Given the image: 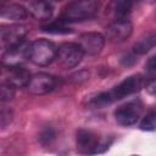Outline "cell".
Masks as SVG:
<instances>
[{
	"label": "cell",
	"mask_w": 156,
	"mask_h": 156,
	"mask_svg": "<svg viewBox=\"0 0 156 156\" xmlns=\"http://www.w3.org/2000/svg\"><path fill=\"white\" fill-rule=\"evenodd\" d=\"M145 84L144 78L140 74H134L124 78L122 82H119L116 87H113L110 90L100 91L98 94L90 95L87 98V106L91 108H101L106 105H110L117 100H121L126 96H129L134 93H138Z\"/></svg>",
	"instance_id": "obj_1"
},
{
	"label": "cell",
	"mask_w": 156,
	"mask_h": 156,
	"mask_svg": "<svg viewBox=\"0 0 156 156\" xmlns=\"http://www.w3.org/2000/svg\"><path fill=\"white\" fill-rule=\"evenodd\" d=\"M99 0H73L69 2L62 13L65 22H77L91 18L99 10Z\"/></svg>",
	"instance_id": "obj_2"
},
{
	"label": "cell",
	"mask_w": 156,
	"mask_h": 156,
	"mask_svg": "<svg viewBox=\"0 0 156 156\" xmlns=\"http://www.w3.org/2000/svg\"><path fill=\"white\" fill-rule=\"evenodd\" d=\"M56 46L48 39H37L29 44L28 60L37 66H48L56 58Z\"/></svg>",
	"instance_id": "obj_3"
},
{
	"label": "cell",
	"mask_w": 156,
	"mask_h": 156,
	"mask_svg": "<svg viewBox=\"0 0 156 156\" xmlns=\"http://www.w3.org/2000/svg\"><path fill=\"white\" fill-rule=\"evenodd\" d=\"M77 149L82 154H100L108 149L112 140L100 139L95 133L88 129L77 130Z\"/></svg>",
	"instance_id": "obj_4"
},
{
	"label": "cell",
	"mask_w": 156,
	"mask_h": 156,
	"mask_svg": "<svg viewBox=\"0 0 156 156\" xmlns=\"http://www.w3.org/2000/svg\"><path fill=\"white\" fill-rule=\"evenodd\" d=\"M83 56L84 52L78 43H63L56 51V58L58 61V65L67 69L78 66Z\"/></svg>",
	"instance_id": "obj_5"
},
{
	"label": "cell",
	"mask_w": 156,
	"mask_h": 156,
	"mask_svg": "<svg viewBox=\"0 0 156 156\" xmlns=\"http://www.w3.org/2000/svg\"><path fill=\"white\" fill-rule=\"evenodd\" d=\"M29 44L26 40L20 41L18 44L10 46L6 49V51L2 54L1 63L9 68L22 66L28 60V52H29Z\"/></svg>",
	"instance_id": "obj_6"
},
{
	"label": "cell",
	"mask_w": 156,
	"mask_h": 156,
	"mask_svg": "<svg viewBox=\"0 0 156 156\" xmlns=\"http://www.w3.org/2000/svg\"><path fill=\"white\" fill-rule=\"evenodd\" d=\"M143 112V104L139 100H134L119 106L115 111V119L118 124L129 127L136 123Z\"/></svg>",
	"instance_id": "obj_7"
},
{
	"label": "cell",
	"mask_w": 156,
	"mask_h": 156,
	"mask_svg": "<svg viewBox=\"0 0 156 156\" xmlns=\"http://www.w3.org/2000/svg\"><path fill=\"white\" fill-rule=\"evenodd\" d=\"M27 29L23 24H1L0 26V49H7L24 40Z\"/></svg>",
	"instance_id": "obj_8"
},
{
	"label": "cell",
	"mask_w": 156,
	"mask_h": 156,
	"mask_svg": "<svg viewBox=\"0 0 156 156\" xmlns=\"http://www.w3.org/2000/svg\"><path fill=\"white\" fill-rule=\"evenodd\" d=\"M56 78L51 74L40 72L30 76V79L27 84V89L33 95H45L55 89L56 87Z\"/></svg>",
	"instance_id": "obj_9"
},
{
	"label": "cell",
	"mask_w": 156,
	"mask_h": 156,
	"mask_svg": "<svg viewBox=\"0 0 156 156\" xmlns=\"http://www.w3.org/2000/svg\"><path fill=\"white\" fill-rule=\"evenodd\" d=\"M78 45L83 50L84 54L89 56H95L101 52L105 45V38L101 33L98 32H88L83 33L78 39Z\"/></svg>",
	"instance_id": "obj_10"
},
{
	"label": "cell",
	"mask_w": 156,
	"mask_h": 156,
	"mask_svg": "<svg viewBox=\"0 0 156 156\" xmlns=\"http://www.w3.org/2000/svg\"><path fill=\"white\" fill-rule=\"evenodd\" d=\"M132 32H133V26L130 21H128L127 18L112 21L106 28V35L113 43L124 41L130 37Z\"/></svg>",
	"instance_id": "obj_11"
},
{
	"label": "cell",
	"mask_w": 156,
	"mask_h": 156,
	"mask_svg": "<svg viewBox=\"0 0 156 156\" xmlns=\"http://www.w3.org/2000/svg\"><path fill=\"white\" fill-rule=\"evenodd\" d=\"M133 0H110L106 6V16L112 20H123L130 13Z\"/></svg>",
	"instance_id": "obj_12"
},
{
	"label": "cell",
	"mask_w": 156,
	"mask_h": 156,
	"mask_svg": "<svg viewBox=\"0 0 156 156\" xmlns=\"http://www.w3.org/2000/svg\"><path fill=\"white\" fill-rule=\"evenodd\" d=\"M28 12L39 21H45L52 16V6L45 0H35L29 4Z\"/></svg>",
	"instance_id": "obj_13"
},
{
	"label": "cell",
	"mask_w": 156,
	"mask_h": 156,
	"mask_svg": "<svg viewBox=\"0 0 156 156\" xmlns=\"http://www.w3.org/2000/svg\"><path fill=\"white\" fill-rule=\"evenodd\" d=\"M29 79H30L29 71H27L22 66L10 68V72L7 74V83L11 84L13 88H23V87H27Z\"/></svg>",
	"instance_id": "obj_14"
},
{
	"label": "cell",
	"mask_w": 156,
	"mask_h": 156,
	"mask_svg": "<svg viewBox=\"0 0 156 156\" xmlns=\"http://www.w3.org/2000/svg\"><path fill=\"white\" fill-rule=\"evenodd\" d=\"M0 16L6 17L9 20H15V21H22L28 17V11L16 4L11 5H2L0 6Z\"/></svg>",
	"instance_id": "obj_15"
},
{
	"label": "cell",
	"mask_w": 156,
	"mask_h": 156,
	"mask_svg": "<svg viewBox=\"0 0 156 156\" xmlns=\"http://www.w3.org/2000/svg\"><path fill=\"white\" fill-rule=\"evenodd\" d=\"M155 45V35L152 33L140 38L134 45H133V54L134 55H144L150 49H152Z\"/></svg>",
	"instance_id": "obj_16"
},
{
	"label": "cell",
	"mask_w": 156,
	"mask_h": 156,
	"mask_svg": "<svg viewBox=\"0 0 156 156\" xmlns=\"http://www.w3.org/2000/svg\"><path fill=\"white\" fill-rule=\"evenodd\" d=\"M43 30L44 32H48V33H52V34H65V33H69V28L66 26V22L61 18L58 21H55V22H51L46 26L43 27Z\"/></svg>",
	"instance_id": "obj_17"
},
{
	"label": "cell",
	"mask_w": 156,
	"mask_h": 156,
	"mask_svg": "<svg viewBox=\"0 0 156 156\" xmlns=\"http://www.w3.org/2000/svg\"><path fill=\"white\" fill-rule=\"evenodd\" d=\"M55 136H56V133H55L54 128L50 127V126H46L39 133V141L43 145H49V144L52 143V140L55 139Z\"/></svg>",
	"instance_id": "obj_18"
},
{
	"label": "cell",
	"mask_w": 156,
	"mask_h": 156,
	"mask_svg": "<svg viewBox=\"0 0 156 156\" xmlns=\"http://www.w3.org/2000/svg\"><path fill=\"white\" fill-rule=\"evenodd\" d=\"M15 96V88L9 83L0 84V102H6L12 100Z\"/></svg>",
	"instance_id": "obj_19"
},
{
	"label": "cell",
	"mask_w": 156,
	"mask_h": 156,
	"mask_svg": "<svg viewBox=\"0 0 156 156\" xmlns=\"http://www.w3.org/2000/svg\"><path fill=\"white\" fill-rule=\"evenodd\" d=\"M155 117H156V115H155L154 110L147 112L146 116L140 122V129H143V130H154L155 129Z\"/></svg>",
	"instance_id": "obj_20"
},
{
	"label": "cell",
	"mask_w": 156,
	"mask_h": 156,
	"mask_svg": "<svg viewBox=\"0 0 156 156\" xmlns=\"http://www.w3.org/2000/svg\"><path fill=\"white\" fill-rule=\"evenodd\" d=\"M13 119V113L11 110L7 108H1L0 110V129H5L11 124Z\"/></svg>",
	"instance_id": "obj_21"
},
{
	"label": "cell",
	"mask_w": 156,
	"mask_h": 156,
	"mask_svg": "<svg viewBox=\"0 0 156 156\" xmlns=\"http://www.w3.org/2000/svg\"><path fill=\"white\" fill-rule=\"evenodd\" d=\"M155 68H156V65H155V56L150 57L145 65V71L149 73V74H154L155 72Z\"/></svg>",
	"instance_id": "obj_22"
},
{
	"label": "cell",
	"mask_w": 156,
	"mask_h": 156,
	"mask_svg": "<svg viewBox=\"0 0 156 156\" xmlns=\"http://www.w3.org/2000/svg\"><path fill=\"white\" fill-rule=\"evenodd\" d=\"M45 1H48V2H60V1H63V0H45Z\"/></svg>",
	"instance_id": "obj_23"
},
{
	"label": "cell",
	"mask_w": 156,
	"mask_h": 156,
	"mask_svg": "<svg viewBox=\"0 0 156 156\" xmlns=\"http://www.w3.org/2000/svg\"><path fill=\"white\" fill-rule=\"evenodd\" d=\"M5 1H6V0H0V6H2V5H5Z\"/></svg>",
	"instance_id": "obj_24"
}]
</instances>
